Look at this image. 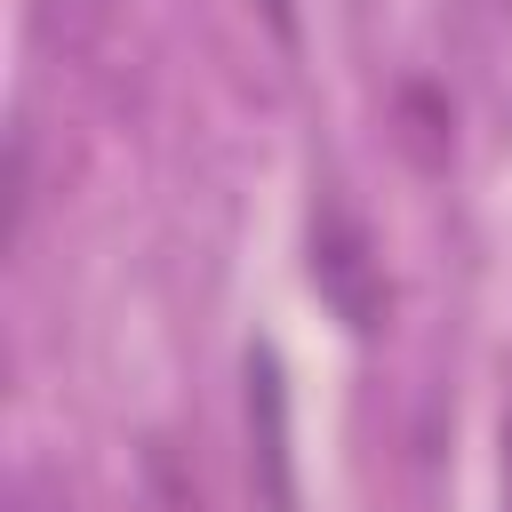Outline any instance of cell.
Wrapping results in <instances>:
<instances>
[{"label": "cell", "mask_w": 512, "mask_h": 512, "mask_svg": "<svg viewBox=\"0 0 512 512\" xmlns=\"http://www.w3.org/2000/svg\"><path fill=\"white\" fill-rule=\"evenodd\" d=\"M312 280H320V296L344 312V328H376V312H384V272H376V248H368L360 216L336 208V200L312 216Z\"/></svg>", "instance_id": "obj_1"}, {"label": "cell", "mask_w": 512, "mask_h": 512, "mask_svg": "<svg viewBox=\"0 0 512 512\" xmlns=\"http://www.w3.org/2000/svg\"><path fill=\"white\" fill-rule=\"evenodd\" d=\"M248 464H256V496L264 512H296V448H288V384L280 360L256 344L248 352Z\"/></svg>", "instance_id": "obj_2"}, {"label": "cell", "mask_w": 512, "mask_h": 512, "mask_svg": "<svg viewBox=\"0 0 512 512\" xmlns=\"http://www.w3.org/2000/svg\"><path fill=\"white\" fill-rule=\"evenodd\" d=\"M400 144L416 168H440L448 160V104L432 88H400Z\"/></svg>", "instance_id": "obj_3"}, {"label": "cell", "mask_w": 512, "mask_h": 512, "mask_svg": "<svg viewBox=\"0 0 512 512\" xmlns=\"http://www.w3.org/2000/svg\"><path fill=\"white\" fill-rule=\"evenodd\" d=\"M24 224H32V136L16 128L8 136V240H24Z\"/></svg>", "instance_id": "obj_4"}, {"label": "cell", "mask_w": 512, "mask_h": 512, "mask_svg": "<svg viewBox=\"0 0 512 512\" xmlns=\"http://www.w3.org/2000/svg\"><path fill=\"white\" fill-rule=\"evenodd\" d=\"M8 512H40V496H32V480L16 488V504H8Z\"/></svg>", "instance_id": "obj_5"}, {"label": "cell", "mask_w": 512, "mask_h": 512, "mask_svg": "<svg viewBox=\"0 0 512 512\" xmlns=\"http://www.w3.org/2000/svg\"><path fill=\"white\" fill-rule=\"evenodd\" d=\"M504 480H512V424H504Z\"/></svg>", "instance_id": "obj_6"}]
</instances>
